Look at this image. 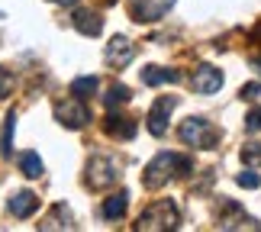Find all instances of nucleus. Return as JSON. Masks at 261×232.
<instances>
[{
	"mask_svg": "<svg viewBox=\"0 0 261 232\" xmlns=\"http://www.w3.org/2000/svg\"><path fill=\"white\" fill-rule=\"evenodd\" d=\"M190 171H194V161H190L187 155L158 152V155L145 165V171H142V184H145L148 190H158V187L171 184L174 177H187Z\"/></svg>",
	"mask_w": 261,
	"mask_h": 232,
	"instance_id": "nucleus-1",
	"label": "nucleus"
},
{
	"mask_svg": "<svg viewBox=\"0 0 261 232\" xmlns=\"http://www.w3.org/2000/svg\"><path fill=\"white\" fill-rule=\"evenodd\" d=\"M177 226H180V213H177L174 200H158V203L145 207L136 223L139 232H165V229H177Z\"/></svg>",
	"mask_w": 261,
	"mask_h": 232,
	"instance_id": "nucleus-2",
	"label": "nucleus"
},
{
	"mask_svg": "<svg viewBox=\"0 0 261 232\" xmlns=\"http://www.w3.org/2000/svg\"><path fill=\"white\" fill-rule=\"evenodd\" d=\"M177 136L184 145H194V148H216L219 145V129L203 116H190L177 126Z\"/></svg>",
	"mask_w": 261,
	"mask_h": 232,
	"instance_id": "nucleus-3",
	"label": "nucleus"
},
{
	"mask_svg": "<svg viewBox=\"0 0 261 232\" xmlns=\"http://www.w3.org/2000/svg\"><path fill=\"white\" fill-rule=\"evenodd\" d=\"M116 177H119V168H116V161L113 158H107V155H94L87 161V174H84V184L90 190H107V187H113L116 184Z\"/></svg>",
	"mask_w": 261,
	"mask_h": 232,
	"instance_id": "nucleus-4",
	"label": "nucleus"
},
{
	"mask_svg": "<svg viewBox=\"0 0 261 232\" xmlns=\"http://www.w3.org/2000/svg\"><path fill=\"white\" fill-rule=\"evenodd\" d=\"M55 119H58L65 129H84L94 116H90L84 97H71V100H62V104H55Z\"/></svg>",
	"mask_w": 261,
	"mask_h": 232,
	"instance_id": "nucleus-5",
	"label": "nucleus"
},
{
	"mask_svg": "<svg viewBox=\"0 0 261 232\" xmlns=\"http://www.w3.org/2000/svg\"><path fill=\"white\" fill-rule=\"evenodd\" d=\"M171 7L174 0H129V13L136 23H158Z\"/></svg>",
	"mask_w": 261,
	"mask_h": 232,
	"instance_id": "nucleus-6",
	"label": "nucleus"
},
{
	"mask_svg": "<svg viewBox=\"0 0 261 232\" xmlns=\"http://www.w3.org/2000/svg\"><path fill=\"white\" fill-rule=\"evenodd\" d=\"M174 107H177V97H158L155 104H152L145 126H148V133H152L155 139H162V136L168 133V116H171Z\"/></svg>",
	"mask_w": 261,
	"mask_h": 232,
	"instance_id": "nucleus-7",
	"label": "nucleus"
},
{
	"mask_svg": "<svg viewBox=\"0 0 261 232\" xmlns=\"http://www.w3.org/2000/svg\"><path fill=\"white\" fill-rule=\"evenodd\" d=\"M219 210H223V216H219V229H261L258 219L248 216L239 203H232V200H223Z\"/></svg>",
	"mask_w": 261,
	"mask_h": 232,
	"instance_id": "nucleus-8",
	"label": "nucleus"
},
{
	"mask_svg": "<svg viewBox=\"0 0 261 232\" xmlns=\"http://www.w3.org/2000/svg\"><path fill=\"white\" fill-rule=\"evenodd\" d=\"M103 58H107V65H110V68H126V65L136 58V45L129 42L126 36H116V39H110V42H107Z\"/></svg>",
	"mask_w": 261,
	"mask_h": 232,
	"instance_id": "nucleus-9",
	"label": "nucleus"
},
{
	"mask_svg": "<svg viewBox=\"0 0 261 232\" xmlns=\"http://www.w3.org/2000/svg\"><path fill=\"white\" fill-rule=\"evenodd\" d=\"M190 84H194L197 94L210 97V94H216V90L223 87V71L213 68V65H200L197 71H194V78H190Z\"/></svg>",
	"mask_w": 261,
	"mask_h": 232,
	"instance_id": "nucleus-10",
	"label": "nucleus"
},
{
	"mask_svg": "<svg viewBox=\"0 0 261 232\" xmlns=\"http://www.w3.org/2000/svg\"><path fill=\"white\" fill-rule=\"evenodd\" d=\"M71 23H74V29L81 36H100L103 33V16L94 13V10H74Z\"/></svg>",
	"mask_w": 261,
	"mask_h": 232,
	"instance_id": "nucleus-11",
	"label": "nucleus"
},
{
	"mask_svg": "<svg viewBox=\"0 0 261 232\" xmlns=\"http://www.w3.org/2000/svg\"><path fill=\"white\" fill-rule=\"evenodd\" d=\"M10 213H13L16 219H29L39 210V197L33 194V190H19V194H13L10 197Z\"/></svg>",
	"mask_w": 261,
	"mask_h": 232,
	"instance_id": "nucleus-12",
	"label": "nucleus"
},
{
	"mask_svg": "<svg viewBox=\"0 0 261 232\" xmlns=\"http://www.w3.org/2000/svg\"><path fill=\"white\" fill-rule=\"evenodd\" d=\"M39 229H42V232H52V229H74L71 210H68L65 203H55L52 210H48V216L39 223Z\"/></svg>",
	"mask_w": 261,
	"mask_h": 232,
	"instance_id": "nucleus-13",
	"label": "nucleus"
},
{
	"mask_svg": "<svg viewBox=\"0 0 261 232\" xmlns=\"http://www.w3.org/2000/svg\"><path fill=\"white\" fill-rule=\"evenodd\" d=\"M103 129H107V136L133 139V136H136V129H139V123H136V119H129V116H119V113H113V110H110V116H107Z\"/></svg>",
	"mask_w": 261,
	"mask_h": 232,
	"instance_id": "nucleus-14",
	"label": "nucleus"
},
{
	"mask_svg": "<svg viewBox=\"0 0 261 232\" xmlns=\"http://www.w3.org/2000/svg\"><path fill=\"white\" fill-rule=\"evenodd\" d=\"M177 81H180V71H174V68H162V65H148V68H142V84H145V87L177 84Z\"/></svg>",
	"mask_w": 261,
	"mask_h": 232,
	"instance_id": "nucleus-15",
	"label": "nucleus"
},
{
	"mask_svg": "<svg viewBox=\"0 0 261 232\" xmlns=\"http://www.w3.org/2000/svg\"><path fill=\"white\" fill-rule=\"evenodd\" d=\"M126 207H129V194H126V190H116L113 197L103 200V207H100V216H103L107 223H116V219L126 216Z\"/></svg>",
	"mask_w": 261,
	"mask_h": 232,
	"instance_id": "nucleus-16",
	"label": "nucleus"
},
{
	"mask_svg": "<svg viewBox=\"0 0 261 232\" xmlns=\"http://www.w3.org/2000/svg\"><path fill=\"white\" fill-rule=\"evenodd\" d=\"M133 100V94H129V87L126 84H110L107 87V94H103V107L107 110H113V107H123Z\"/></svg>",
	"mask_w": 261,
	"mask_h": 232,
	"instance_id": "nucleus-17",
	"label": "nucleus"
},
{
	"mask_svg": "<svg viewBox=\"0 0 261 232\" xmlns=\"http://www.w3.org/2000/svg\"><path fill=\"white\" fill-rule=\"evenodd\" d=\"M13 133H16V113H7L4 133H0V155H4V158L13 155Z\"/></svg>",
	"mask_w": 261,
	"mask_h": 232,
	"instance_id": "nucleus-18",
	"label": "nucleus"
},
{
	"mask_svg": "<svg viewBox=\"0 0 261 232\" xmlns=\"http://www.w3.org/2000/svg\"><path fill=\"white\" fill-rule=\"evenodd\" d=\"M16 161H19V171H23L26 177H42L45 165H42V158H39L36 152H23V155H19Z\"/></svg>",
	"mask_w": 261,
	"mask_h": 232,
	"instance_id": "nucleus-19",
	"label": "nucleus"
},
{
	"mask_svg": "<svg viewBox=\"0 0 261 232\" xmlns=\"http://www.w3.org/2000/svg\"><path fill=\"white\" fill-rule=\"evenodd\" d=\"M97 87H100V81H97L94 74H84V78H74V81H71V94H74V97H90Z\"/></svg>",
	"mask_w": 261,
	"mask_h": 232,
	"instance_id": "nucleus-20",
	"label": "nucleus"
},
{
	"mask_svg": "<svg viewBox=\"0 0 261 232\" xmlns=\"http://www.w3.org/2000/svg\"><path fill=\"white\" fill-rule=\"evenodd\" d=\"M242 161H245L248 168H258V165H261V145H258V142L242 145Z\"/></svg>",
	"mask_w": 261,
	"mask_h": 232,
	"instance_id": "nucleus-21",
	"label": "nucleus"
},
{
	"mask_svg": "<svg viewBox=\"0 0 261 232\" xmlns=\"http://www.w3.org/2000/svg\"><path fill=\"white\" fill-rule=\"evenodd\" d=\"M236 184H239V187H248V190H255V187H261V177L255 174V168H252V171H242V174L236 177Z\"/></svg>",
	"mask_w": 261,
	"mask_h": 232,
	"instance_id": "nucleus-22",
	"label": "nucleus"
},
{
	"mask_svg": "<svg viewBox=\"0 0 261 232\" xmlns=\"http://www.w3.org/2000/svg\"><path fill=\"white\" fill-rule=\"evenodd\" d=\"M10 90H13V74H10L4 65H0V100H4Z\"/></svg>",
	"mask_w": 261,
	"mask_h": 232,
	"instance_id": "nucleus-23",
	"label": "nucleus"
},
{
	"mask_svg": "<svg viewBox=\"0 0 261 232\" xmlns=\"http://www.w3.org/2000/svg\"><path fill=\"white\" fill-rule=\"evenodd\" d=\"M245 129H248V133H261V107L245 116Z\"/></svg>",
	"mask_w": 261,
	"mask_h": 232,
	"instance_id": "nucleus-24",
	"label": "nucleus"
},
{
	"mask_svg": "<svg viewBox=\"0 0 261 232\" xmlns=\"http://www.w3.org/2000/svg\"><path fill=\"white\" fill-rule=\"evenodd\" d=\"M242 97H245V100L261 97V84H258V81H255V84H245V87H242Z\"/></svg>",
	"mask_w": 261,
	"mask_h": 232,
	"instance_id": "nucleus-25",
	"label": "nucleus"
},
{
	"mask_svg": "<svg viewBox=\"0 0 261 232\" xmlns=\"http://www.w3.org/2000/svg\"><path fill=\"white\" fill-rule=\"evenodd\" d=\"M48 4H58V7H74V4H81V0H48Z\"/></svg>",
	"mask_w": 261,
	"mask_h": 232,
	"instance_id": "nucleus-26",
	"label": "nucleus"
}]
</instances>
